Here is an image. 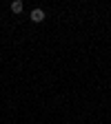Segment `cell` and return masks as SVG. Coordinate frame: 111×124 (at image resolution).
<instances>
[{
    "label": "cell",
    "mask_w": 111,
    "mask_h": 124,
    "mask_svg": "<svg viewBox=\"0 0 111 124\" xmlns=\"http://www.w3.org/2000/svg\"><path fill=\"white\" fill-rule=\"evenodd\" d=\"M11 11H13V13H22V11H25L22 0H13V2H11Z\"/></svg>",
    "instance_id": "2"
},
{
    "label": "cell",
    "mask_w": 111,
    "mask_h": 124,
    "mask_svg": "<svg viewBox=\"0 0 111 124\" xmlns=\"http://www.w3.org/2000/svg\"><path fill=\"white\" fill-rule=\"evenodd\" d=\"M44 20V11L42 9H34L31 11V22H42Z\"/></svg>",
    "instance_id": "1"
}]
</instances>
